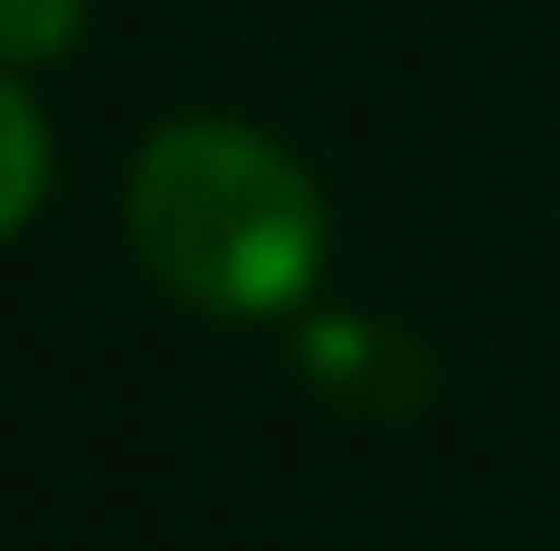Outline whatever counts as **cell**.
<instances>
[{"instance_id": "cell-1", "label": "cell", "mask_w": 560, "mask_h": 551, "mask_svg": "<svg viewBox=\"0 0 560 551\" xmlns=\"http://www.w3.org/2000/svg\"><path fill=\"white\" fill-rule=\"evenodd\" d=\"M129 239L194 313L267 321L313 294L331 212L276 138L240 120H175L129 166Z\"/></svg>"}, {"instance_id": "cell-2", "label": "cell", "mask_w": 560, "mask_h": 551, "mask_svg": "<svg viewBox=\"0 0 560 551\" xmlns=\"http://www.w3.org/2000/svg\"><path fill=\"white\" fill-rule=\"evenodd\" d=\"M303 367H313L322 396H340L359 413H405L432 386V367L413 359V340H395L386 321H313L303 331Z\"/></svg>"}, {"instance_id": "cell-3", "label": "cell", "mask_w": 560, "mask_h": 551, "mask_svg": "<svg viewBox=\"0 0 560 551\" xmlns=\"http://www.w3.org/2000/svg\"><path fill=\"white\" fill-rule=\"evenodd\" d=\"M46 194V120L28 110V92L0 74V239L37 212Z\"/></svg>"}, {"instance_id": "cell-4", "label": "cell", "mask_w": 560, "mask_h": 551, "mask_svg": "<svg viewBox=\"0 0 560 551\" xmlns=\"http://www.w3.org/2000/svg\"><path fill=\"white\" fill-rule=\"evenodd\" d=\"M83 28V0H0V65H46Z\"/></svg>"}]
</instances>
